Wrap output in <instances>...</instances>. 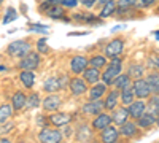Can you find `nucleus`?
<instances>
[{
  "label": "nucleus",
  "mask_w": 159,
  "mask_h": 143,
  "mask_svg": "<svg viewBox=\"0 0 159 143\" xmlns=\"http://www.w3.org/2000/svg\"><path fill=\"white\" fill-rule=\"evenodd\" d=\"M121 73V60H119L118 57H113V60L110 64H107V70H105L102 73V81L105 84H113L115 78Z\"/></svg>",
  "instance_id": "nucleus-1"
},
{
  "label": "nucleus",
  "mask_w": 159,
  "mask_h": 143,
  "mask_svg": "<svg viewBox=\"0 0 159 143\" xmlns=\"http://www.w3.org/2000/svg\"><path fill=\"white\" fill-rule=\"evenodd\" d=\"M30 43L29 42H24V40H16L7 46V53L10 56H15V57H24L25 54L30 51Z\"/></svg>",
  "instance_id": "nucleus-2"
},
{
  "label": "nucleus",
  "mask_w": 159,
  "mask_h": 143,
  "mask_svg": "<svg viewBox=\"0 0 159 143\" xmlns=\"http://www.w3.org/2000/svg\"><path fill=\"white\" fill-rule=\"evenodd\" d=\"M132 89H134V94L137 99H148L151 96V89L150 84L147 81V78H135L134 83H132Z\"/></svg>",
  "instance_id": "nucleus-3"
},
{
  "label": "nucleus",
  "mask_w": 159,
  "mask_h": 143,
  "mask_svg": "<svg viewBox=\"0 0 159 143\" xmlns=\"http://www.w3.org/2000/svg\"><path fill=\"white\" fill-rule=\"evenodd\" d=\"M64 134L61 131H56V129H48L43 127L42 132L38 134V140L43 141V143H59L62 140Z\"/></svg>",
  "instance_id": "nucleus-4"
},
{
  "label": "nucleus",
  "mask_w": 159,
  "mask_h": 143,
  "mask_svg": "<svg viewBox=\"0 0 159 143\" xmlns=\"http://www.w3.org/2000/svg\"><path fill=\"white\" fill-rule=\"evenodd\" d=\"M40 65V56L38 53H34V51H29L24 57H21L19 67L22 70H35Z\"/></svg>",
  "instance_id": "nucleus-5"
},
{
  "label": "nucleus",
  "mask_w": 159,
  "mask_h": 143,
  "mask_svg": "<svg viewBox=\"0 0 159 143\" xmlns=\"http://www.w3.org/2000/svg\"><path fill=\"white\" fill-rule=\"evenodd\" d=\"M123 49H124V42L121 40V38H115V40H111L107 46H105L103 49V54L113 59V57H119V54L123 53Z\"/></svg>",
  "instance_id": "nucleus-6"
},
{
  "label": "nucleus",
  "mask_w": 159,
  "mask_h": 143,
  "mask_svg": "<svg viewBox=\"0 0 159 143\" xmlns=\"http://www.w3.org/2000/svg\"><path fill=\"white\" fill-rule=\"evenodd\" d=\"M147 103L143 102V99H139V100H134L132 103H129V107H127V110H129V114H130V118L132 119H139L140 116L147 111Z\"/></svg>",
  "instance_id": "nucleus-7"
},
{
  "label": "nucleus",
  "mask_w": 159,
  "mask_h": 143,
  "mask_svg": "<svg viewBox=\"0 0 159 143\" xmlns=\"http://www.w3.org/2000/svg\"><path fill=\"white\" fill-rule=\"evenodd\" d=\"M105 108V103H103V100H100V99H91L89 102H86L84 105H83V113H86V114H99V113H102V110Z\"/></svg>",
  "instance_id": "nucleus-8"
},
{
  "label": "nucleus",
  "mask_w": 159,
  "mask_h": 143,
  "mask_svg": "<svg viewBox=\"0 0 159 143\" xmlns=\"http://www.w3.org/2000/svg\"><path fill=\"white\" fill-rule=\"evenodd\" d=\"M111 114H107V113H99L96 114L94 121H92V129L94 131H102V129L108 127L111 124Z\"/></svg>",
  "instance_id": "nucleus-9"
},
{
  "label": "nucleus",
  "mask_w": 159,
  "mask_h": 143,
  "mask_svg": "<svg viewBox=\"0 0 159 143\" xmlns=\"http://www.w3.org/2000/svg\"><path fill=\"white\" fill-rule=\"evenodd\" d=\"M88 65H89V62H88V59H86L84 56H75V57L70 60V70H72L75 75L83 73V72L88 69Z\"/></svg>",
  "instance_id": "nucleus-10"
},
{
  "label": "nucleus",
  "mask_w": 159,
  "mask_h": 143,
  "mask_svg": "<svg viewBox=\"0 0 159 143\" xmlns=\"http://www.w3.org/2000/svg\"><path fill=\"white\" fill-rule=\"evenodd\" d=\"M69 87H70V91H72V94L76 96V97H78V96H83L86 91H88L86 81L83 80V78H73V80H70Z\"/></svg>",
  "instance_id": "nucleus-11"
},
{
  "label": "nucleus",
  "mask_w": 159,
  "mask_h": 143,
  "mask_svg": "<svg viewBox=\"0 0 159 143\" xmlns=\"http://www.w3.org/2000/svg\"><path fill=\"white\" fill-rule=\"evenodd\" d=\"M127 118H130L129 114V110L126 107H121V108H115L113 113H111V121L116 124V126H121L127 121Z\"/></svg>",
  "instance_id": "nucleus-12"
},
{
  "label": "nucleus",
  "mask_w": 159,
  "mask_h": 143,
  "mask_svg": "<svg viewBox=\"0 0 159 143\" xmlns=\"http://www.w3.org/2000/svg\"><path fill=\"white\" fill-rule=\"evenodd\" d=\"M156 118H157V114H154L153 111H148V113L145 111L140 118L137 119V124L142 129H150V127H153L156 124Z\"/></svg>",
  "instance_id": "nucleus-13"
},
{
  "label": "nucleus",
  "mask_w": 159,
  "mask_h": 143,
  "mask_svg": "<svg viewBox=\"0 0 159 143\" xmlns=\"http://www.w3.org/2000/svg\"><path fill=\"white\" fill-rule=\"evenodd\" d=\"M119 135H121V134H119V129H116L113 126H108V127L102 129V141H105V143L116 141Z\"/></svg>",
  "instance_id": "nucleus-14"
},
{
  "label": "nucleus",
  "mask_w": 159,
  "mask_h": 143,
  "mask_svg": "<svg viewBox=\"0 0 159 143\" xmlns=\"http://www.w3.org/2000/svg\"><path fill=\"white\" fill-rule=\"evenodd\" d=\"M59 89H62L61 78L48 76L46 80L43 81V91H46V92H56V91H59Z\"/></svg>",
  "instance_id": "nucleus-15"
},
{
  "label": "nucleus",
  "mask_w": 159,
  "mask_h": 143,
  "mask_svg": "<svg viewBox=\"0 0 159 143\" xmlns=\"http://www.w3.org/2000/svg\"><path fill=\"white\" fill-rule=\"evenodd\" d=\"M137 127H139V124L132 123V121H126L124 124H121L119 134H121L123 137H126V138H132V137L137 135Z\"/></svg>",
  "instance_id": "nucleus-16"
},
{
  "label": "nucleus",
  "mask_w": 159,
  "mask_h": 143,
  "mask_svg": "<svg viewBox=\"0 0 159 143\" xmlns=\"http://www.w3.org/2000/svg\"><path fill=\"white\" fill-rule=\"evenodd\" d=\"M48 119H49V123H51V124H54V126L61 127V126L69 124V123L72 121V116H70V114H67V113H54V114H51Z\"/></svg>",
  "instance_id": "nucleus-17"
},
{
  "label": "nucleus",
  "mask_w": 159,
  "mask_h": 143,
  "mask_svg": "<svg viewBox=\"0 0 159 143\" xmlns=\"http://www.w3.org/2000/svg\"><path fill=\"white\" fill-rule=\"evenodd\" d=\"M61 97L59 96H48L43 100V110L45 111H56L61 107Z\"/></svg>",
  "instance_id": "nucleus-18"
},
{
  "label": "nucleus",
  "mask_w": 159,
  "mask_h": 143,
  "mask_svg": "<svg viewBox=\"0 0 159 143\" xmlns=\"http://www.w3.org/2000/svg\"><path fill=\"white\" fill-rule=\"evenodd\" d=\"M83 78H84V81L89 83V84H96L99 80H100V73H99V69L96 67H89L83 72Z\"/></svg>",
  "instance_id": "nucleus-19"
},
{
  "label": "nucleus",
  "mask_w": 159,
  "mask_h": 143,
  "mask_svg": "<svg viewBox=\"0 0 159 143\" xmlns=\"http://www.w3.org/2000/svg\"><path fill=\"white\" fill-rule=\"evenodd\" d=\"M147 81L150 84L151 94L153 96H159V72H151L147 76Z\"/></svg>",
  "instance_id": "nucleus-20"
},
{
  "label": "nucleus",
  "mask_w": 159,
  "mask_h": 143,
  "mask_svg": "<svg viewBox=\"0 0 159 143\" xmlns=\"http://www.w3.org/2000/svg\"><path fill=\"white\" fill-rule=\"evenodd\" d=\"M25 103H27V97H25V94L21 92V91H18V92L13 96V99H11L13 110H21V108H24Z\"/></svg>",
  "instance_id": "nucleus-21"
},
{
  "label": "nucleus",
  "mask_w": 159,
  "mask_h": 143,
  "mask_svg": "<svg viewBox=\"0 0 159 143\" xmlns=\"http://www.w3.org/2000/svg\"><path fill=\"white\" fill-rule=\"evenodd\" d=\"M118 97H119V89H118V91H110L108 96H107V99L103 100L105 108L113 111V110L116 108V105H118Z\"/></svg>",
  "instance_id": "nucleus-22"
},
{
  "label": "nucleus",
  "mask_w": 159,
  "mask_h": 143,
  "mask_svg": "<svg viewBox=\"0 0 159 143\" xmlns=\"http://www.w3.org/2000/svg\"><path fill=\"white\" fill-rule=\"evenodd\" d=\"M113 86H115V89H119V91L124 89V87H127V86H132V84H130V76H129V73H126V75L119 73V75L115 78Z\"/></svg>",
  "instance_id": "nucleus-23"
},
{
  "label": "nucleus",
  "mask_w": 159,
  "mask_h": 143,
  "mask_svg": "<svg viewBox=\"0 0 159 143\" xmlns=\"http://www.w3.org/2000/svg\"><path fill=\"white\" fill-rule=\"evenodd\" d=\"M116 8H118V3H115L113 0H110V2L102 5V10L99 13V16L100 18H108V16H111V15L116 13Z\"/></svg>",
  "instance_id": "nucleus-24"
},
{
  "label": "nucleus",
  "mask_w": 159,
  "mask_h": 143,
  "mask_svg": "<svg viewBox=\"0 0 159 143\" xmlns=\"http://www.w3.org/2000/svg\"><path fill=\"white\" fill-rule=\"evenodd\" d=\"M19 80L25 87H32L34 83H35V75H34L32 70H22L21 75H19Z\"/></svg>",
  "instance_id": "nucleus-25"
},
{
  "label": "nucleus",
  "mask_w": 159,
  "mask_h": 143,
  "mask_svg": "<svg viewBox=\"0 0 159 143\" xmlns=\"http://www.w3.org/2000/svg\"><path fill=\"white\" fill-rule=\"evenodd\" d=\"M119 92H121V94H119V97H121V102H123V103L129 105V103H132V102H134V99H135V94H134V89H132V86H127V87L121 89Z\"/></svg>",
  "instance_id": "nucleus-26"
},
{
  "label": "nucleus",
  "mask_w": 159,
  "mask_h": 143,
  "mask_svg": "<svg viewBox=\"0 0 159 143\" xmlns=\"http://www.w3.org/2000/svg\"><path fill=\"white\" fill-rule=\"evenodd\" d=\"M107 91V84L105 83H96V86L89 89V99H102V96Z\"/></svg>",
  "instance_id": "nucleus-27"
},
{
  "label": "nucleus",
  "mask_w": 159,
  "mask_h": 143,
  "mask_svg": "<svg viewBox=\"0 0 159 143\" xmlns=\"http://www.w3.org/2000/svg\"><path fill=\"white\" fill-rule=\"evenodd\" d=\"M45 15L49 16V18H52V19H61L62 15H64V10H62L61 3H52V5L49 7V10L45 13Z\"/></svg>",
  "instance_id": "nucleus-28"
},
{
  "label": "nucleus",
  "mask_w": 159,
  "mask_h": 143,
  "mask_svg": "<svg viewBox=\"0 0 159 143\" xmlns=\"http://www.w3.org/2000/svg\"><path fill=\"white\" fill-rule=\"evenodd\" d=\"M11 110H13V105H10V103H5V105L0 107V124H3L10 119Z\"/></svg>",
  "instance_id": "nucleus-29"
},
{
  "label": "nucleus",
  "mask_w": 159,
  "mask_h": 143,
  "mask_svg": "<svg viewBox=\"0 0 159 143\" xmlns=\"http://www.w3.org/2000/svg\"><path fill=\"white\" fill-rule=\"evenodd\" d=\"M89 65L91 67H96V69H100L103 65H107V56H92L89 59Z\"/></svg>",
  "instance_id": "nucleus-30"
},
{
  "label": "nucleus",
  "mask_w": 159,
  "mask_h": 143,
  "mask_svg": "<svg viewBox=\"0 0 159 143\" xmlns=\"http://www.w3.org/2000/svg\"><path fill=\"white\" fill-rule=\"evenodd\" d=\"M40 96L38 94H30L29 97H27V103H25V108H37L38 105H40Z\"/></svg>",
  "instance_id": "nucleus-31"
},
{
  "label": "nucleus",
  "mask_w": 159,
  "mask_h": 143,
  "mask_svg": "<svg viewBox=\"0 0 159 143\" xmlns=\"http://www.w3.org/2000/svg\"><path fill=\"white\" fill-rule=\"evenodd\" d=\"M147 107L150 108V111H153L154 114H159V96H153L150 99V102L147 103Z\"/></svg>",
  "instance_id": "nucleus-32"
},
{
  "label": "nucleus",
  "mask_w": 159,
  "mask_h": 143,
  "mask_svg": "<svg viewBox=\"0 0 159 143\" xmlns=\"http://www.w3.org/2000/svg\"><path fill=\"white\" fill-rule=\"evenodd\" d=\"M129 76L130 78H142V75H143V67L142 65H130V69H129Z\"/></svg>",
  "instance_id": "nucleus-33"
},
{
  "label": "nucleus",
  "mask_w": 159,
  "mask_h": 143,
  "mask_svg": "<svg viewBox=\"0 0 159 143\" xmlns=\"http://www.w3.org/2000/svg\"><path fill=\"white\" fill-rule=\"evenodd\" d=\"M118 8H134L137 7V0H118Z\"/></svg>",
  "instance_id": "nucleus-34"
},
{
  "label": "nucleus",
  "mask_w": 159,
  "mask_h": 143,
  "mask_svg": "<svg viewBox=\"0 0 159 143\" xmlns=\"http://www.w3.org/2000/svg\"><path fill=\"white\" fill-rule=\"evenodd\" d=\"M37 49H38V53H43V54H48L49 53V48L46 45L45 38H40V40L37 42Z\"/></svg>",
  "instance_id": "nucleus-35"
},
{
  "label": "nucleus",
  "mask_w": 159,
  "mask_h": 143,
  "mask_svg": "<svg viewBox=\"0 0 159 143\" xmlns=\"http://www.w3.org/2000/svg\"><path fill=\"white\" fill-rule=\"evenodd\" d=\"M13 19H16V10L10 7V8L7 10V13H5V18H3V24H8V22H11Z\"/></svg>",
  "instance_id": "nucleus-36"
},
{
  "label": "nucleus",
  "mask_w": 159,
  "mask_h": 143,
  "mask_svg": "<svg viewBox=\"0 0 159 143\" xmlns=\"http://www.w3.org/2000/svg\"><path fill=\"white\" fill-rule=\"evenodd\" d=\"M154 2H156V0H137V7H139V8H148V7H151Z\"/></svg>",
  "instance_id": "nucleus-37"
},
{
  "label": "nucleus",
  "mask_w": 159,
  "mask_h": 143,
  "mask_svg": "<svg viewBox=\"0 0 159 143\" xmlns=\"http://www.w3.org/2000/svg\"><path fill=\"white\" fill-rule=\"evenodd\" d=\"M78 2H80V0H62V3H61V5L67 7V8H73V7L78 5Z\"/></svg>",
  "instance_id": "nucleus-38"
},
{
  "label": "nucleus",
  "mask_w": 159,
  "mask_h": 143,
  "mask_svg": "<svg viewBox=\"0 0 159 143\" xmlns=\"http://www.w3.org/2000/svg\"><path fill=\"white\" fill-rule=\"evenodd\" d=\"M13 127H15V124H13L11 121H7V124H3V126H2V134H8Z\"/></svg>",
  "instance_id": "nucleus-39"
},
{
  "label": "nucleus",
  "mask_w": 159,
  "mask_h": 143,
  "mask_svg": "<svg viewBox=\"0 0 159 143\" xmlns=\"http://www.w3.org/2000/svg\"><path fill=\"white\" fill-rule=\"evenodd\" d=\"M96 2H97V0H80V3L84 5L86 8H92V7L96 5Z\"/></svg>",
  "instance_id": "nucleus-40"
},
{
  "label": "nucleus",
  "mask_w": 159,
  "mask_h": 143,
  "mask_svg": "<svg viewBox=\"0 0 159 143\" xmlns=\"http://www.w3.org/2000/svg\"><path fill=\"white\" fill-rule=\"evenodd\" d=\"M153 60V64H154V67H159V53H157V56L154 57V59H151Z\"/></svg>",
  "instance_id": "nucleus-41"
},
{
  "label": "nucleus",
  "mask_w": 159,
  "mask_h": 143,
  "mask_svg": "<svg viewBox=\"0 0 159 143\" xmlns=\"http://www.w3.org/2000/svg\"><path fill=\"white\" fill-rule=\"evenodd\" d=\"M97 2H99L100 5H103V3H107V2H110V0H97Z\"/></svg>",
  "instance_id": "nucleus-42"
},
{
  "label": "nucleus",
  "mask_w": 159,
  "mask_h": 143,
  "mask_svg": "<svg viewBox=\"0 0 159 143\" xmlns=\"http://www.w3.org/2000/svg\"><path fill=\"white\" fill-rule=\"evenodd\" d=\"M153 35H154V37H156V38H157V40H159V30H156V32H154V34H153Z\"/></svg>",
  "instance_id": "nucleus-43"
},
{
  "label": "nucleus",
  "mask_w": 159,
  "mask_h": 143,
  "mask_svg": "<svg viewBox=\"0 0 159 143\" xmlns=\"http://www.w3.org/2000/svg\"><path fill=\"white\" fill-rule=\"evenodd\" d=\"M156 126L159 127V114H157V118H156Z\"/></svg>",
  "instance_id": "nucleus-44"
},
{
  "label": "nucleus",
  "mask_w": 159,
  "mask_h": 143,
  "mask_svg": "<svg viewBox=\"0 0 159 143\" xmlns=\"http://www.w3.org/2000/svg\"><path fill=\"white\" fill-rule=\"evenodd\" d=\"M0 134H2V124H0Z\"/></svg>",
  "instance_id": "nucleus-45"
},
{
  "label": "nucleus",
  "mask_w": 159,
  "mask_h": 143,
  "mask_svg": "<svg viewBox=\"0 0 159 143\" xmlns=\"http://www.w3.org/2000/svg\"><path fill=\"white\" fill-rule=\"evenodd\" d=\"M2 3H3V0H0V5H2Z\"/></svg>",
  "instance_id": "nucleus-46"
},
{
  "label": "nucleus",
  "mask_w": 159,
  "mask_h": 143,
  "mask_svg": "<svg viewBox=\"0 0 159 143\" xmlns=\"http://www.w3.org/2000/svg\"><path fill=\"white\" fill-rule=\"evenodd\" d=\"M157 15H159V8H157Z\"/></svg>",
  "instance_id": "nucleus-47"
}]
</instances>
